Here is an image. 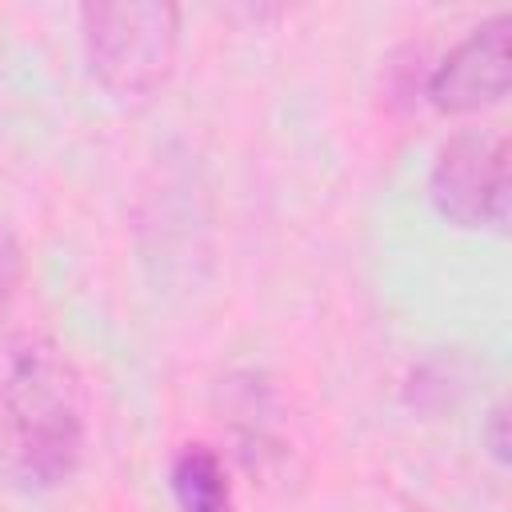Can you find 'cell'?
<instances>
[{
  "instance_id": "obj_1",
  "label": "cell",
  "mask_w": 512,
  "mask_h": 512,
  "mask_svg": "<svg viewBox=\"0 0 512 512\" xmlns=\"http://www.w3.org/2000/svg\"><path fill=\"white\" fill-rule=\"evenodd\" d=\"M4 468L24 488L64 484L84 456V388L52 340H24L0 384Z\"/></svg>"
},
{
  "instance_id": "obj_2",
  "label": "cell",
  "mask_w": 512,
  "mask_h": 512,
  "mask_svg": "<svg viewBox=\"0 0 512 512\" xmlns=\"http://www.w3.org/2000/svg\"><path fill=\"white\" fill-rule=\"evenodd\" d=\"M80 32L96 84L116 104H144L176 68L180 8L160 0L84 4Z\"/></svg>"
},
{
  "instance_id": "obj_3",
  "label": "cell",
  "mask_w": 512,
  "mask_h": 512,
  "mask_svg": "<svg viewBox=\"0 0 512 512\" xmlns=\"http://www.w3.org/2000/svg\"><path fill=\"white\" fill-rule=\"evenodd\" d=\"M432 208L468 232H508L512 180H508V140L500 132H456L440 144L428 176Z\"/></svg>"
},
{
  "instance_id": "obj_4",
  "label": "cell",
  "mask_w": 512,
  "mask_h": 512,
  "mask_svg": "<svg viewBox=\"0 0 512 512\" xmlns=\"http://www.w3.org/2000/svg\"><path fill=\"white\" fill-rule=\"evenodd\" d=\"M512 88V16L496 12L476 24L428 76L432 108L472 116L496 108Z\"/></svg>"
},
{
  "instance_id": "obj_5",
  "label": "cell",
  "mask_w": 512,
  "mask_h": 512,
  "mask_svg": "<svg viewBox=\"0 0 512 512\" xmlns=\"http://www.w3.org/2000/svg\"><path fill=\"white\" fill-rule=\"evenodd\" d=\"M180 512H236L224 460L208 444H184L168 468Z\"/></svg>"
},
{
  "instance_id": "obj_6",
  "label": "cell",
  "mask_w": 512,
  "mask_h": 512,
  "mask_svg": "<svg viewBox=\"0 0 512 512\" xmlns=\"http://www.w3.org/2000/svg\"><path fill=\"white\" fill-rule=\"evenodd\" d=\"M20 276H24V260H20V244L16 236L0 224V316L12 308L16 300V288H20Z\"/></svg>"
},
{
  "instance_id": "obj_7",
  "label": "cell",
  "mask_w": 512,
  "mask_h": 512,
  "mask_svg": "<svg viewBox=\"0 0 512 512\" xmlns=\"http://www.w3.org/2000/svg\"><path fill=\"white\" fill-rule=\"evenodd\" d=\"M512 416H508V404L500 400V404H492V412H488V420H484V428H480V436H484V448H488V456L504 468L508 460H512Z\"/></svg>"
}]
</instances>
